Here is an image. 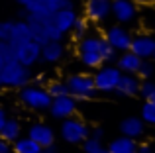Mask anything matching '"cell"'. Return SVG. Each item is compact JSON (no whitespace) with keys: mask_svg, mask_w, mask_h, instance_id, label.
<instances>
[{"mask_svg":"<svg viewBox=\"0 0 155 153\" xmlns=\"http://www.w3.org/2000/svg\"><path fill=\"white\" fill-rule=\"evenodd\" d=\"M104 39L108 41V45L112 47L118 53H124L130 49V43H132V31L128 26H122V24H112L104 30Z\"/></svg>","mask_w":155,"mask_h":153,"instance_id":"cell-9","label":"cell"},{"mask_svg":"<svg viewBox=\"0 0 155 153\" xmlns=\"http://www.w3.org/2000/svg\"><path fill=\"white\" fill-rule=\"evenodd\" d=\"M67 55V45H65V39L63 41H47L41 45V59L39 63L43 65H57L61 63Z\"/></svg>","mask_w":155,"mask_h":153,"instance_id":"cell-15","label":"cell"},{"mask_svg":"<svg viewBox=\"0 0 155 153\" xmlns=\"http://www.w3.org/2000/svg\"><path fill=\"white\" fill-rule=\"evenodd\" d=\"M106 149H108V153H136L137 142L132 138H126V135H118L112 142H108Z\"/></svg>","mask_w":155,"mask_h":153,"instance_id":"cell-22","label":"cell"},{"mask_svg":"<svg viewBox=\"0 0 155 153\" xmlns=\"http://www.w3.org/2000/svg\"><path fill=\"white\" fill-rule=\"evenodd\" d=\"M153 61H155V51H153Z\"/></svg>","mask_w":155,"mask_h":153,"instance_id":"cell-38","label":"cell"},{"mask_svg":"<svg viewBox=\"0 0 155 153\" xmlns=\"http://www.w3.org/2000/svg\"><path fill=\"white\" fill-rule=\"evenodd\" d=\"M12 57H14V49L8 43L0 41V76H2V69L6 65V61H10ZM0 90H2V80H0Z\"/></svg>","mask_w":155,"mask_h":153,"instance_id":"cell-30","label":"cell"},{"mask_svg":"<svg viewBox=\"0 0 155 153\" xmlns=\"http://www.w3.org/2000/svg\"><path fill=\"white\" fill-rule=\"evenodd\" d=\"M6 120H8V112H6V108L0 106V130H2V126L6 124Z\"/></svg>","mask_w":155,"mask_h":153,"instance_id":"cell-35","label":"cell"},{"mask_svg":"<svg viewBox=\"0 0 155 153\" xmlns=\"http://www.w3.org/2000/svg\"><path fill=\"white\" fill-rule=\"evenodd\" d=\"M122 76V71L118 69L114 63H104L92 73V80H94V88L100 94H114L116 84Z\"/></svg>","mask_w":155,"mask_h":153,"instance_id":"cell-7","label":"cell"},{"mask_svg":"<svg viewBox=\"0 0 155 153\" xmlns=\"http://www.w3.org/2000/svg\"><path fill=\"white\" fill-rule=\"evenodd\" d=\"M61 139L69 145H81L84 139L91 135V126L79 116H71L67 120H61V128H59Z\"/></svg>","mask_w":155,"mask_h":153,"instance_id":"cell-6","label":"cell"},{"mask_svg":"<svg viewBox=\"0 0 155 153\" xmlns=\"http://www.w3.org/2000/svg\"><path fill=\"white\" fill-rule=\"evenodd\" d=\"M75 55L84 69L94 71L104 63H114L118 57V51H114L108 45V41L104 39L102 34L91 31L83 39L75 41Z\"/></svg>","mask_w":155,"mask_h":153,"instance_id":"cell-1","label":"cell"},{"mask_svg":"<svg viewBox=\"0 0 155 153\" xmlns=\"http://www.w3.org/2000/svg\"><path fill=\"white\" fill-rule=\"evenodd\" d=\"M136 75H137V79H140V80L153 79V76H155V61H153V59H143Z\"/></svg>","mask_w":155,"mask_h":153,"instance_id":"cell-28","label":"cell"},{"mask_svg":"<svg viewBox=\"0 0 155 153\" xmlns=\"http://www.w3.org/2000/svg\"><path fill=\"white\" fill-rule=\"evenodd\" d=\"M110 12H112V0H84L83 2V16L92 26L106 24Z\"/></svg>","mask_w":155,"mask_h":153,"instance_id":"cell-8","label":"cell"},{"mask_svg":"<svg viewBox=\"0 0 155 153\" xmlns=\"http://www.w3.org/2000/svg\"><path fill=\"white\" fill-rule=\"evenodd\" d=\"M104 135H106V132H104L102 126H92V128H91V135H88V138L102 139V142H104Z\"/></svg>","mask_w":155,"mask_h":153,"instance_id":"cell-33","label":"cell"},{"mask_svg":"<svg viewBox=\"0 0 155 153\" xmlns=\"http://www.w3.org/2000/svg\"><path fill=\"white\" fill-rule=\"evenodd\" d=\"M140 118L143 120L145 126H155V102L153 100H143Z\"/></svg>","mask_w":155,"mask_h":153,"instance_id":"cell-27","label":"cell"},{"mask_svg":"<svg viewBox=\"0 0 155 153\" xmlns=\"http://www.w3.org/2000/svg\"><path fill=\"white\" fill-rule=\"evenodd\" d=\"M137 96H141L143 100H153V102H155V80H153V79L141 80Z\"/></svg>","mask_w":155,"mask_h":153,"instance_id":"cell-29","label":"cell"},{"mask_svg":"<svg viewBox=\"0 0 155 153\" xmlns=\"http://www.w3.org/2000/svg\"><path fill=\"white\" fill-rule=\"evenodd\" d=\"M2 88L8 90H20V88L28 86L34 80V71L30 67H24L20 61H16V57H12L10 61H6L2 69Z\"/></svg>","mask_w":155,"mask_h":153,"instance_id":"cell-3","label":"cell"},{"mask_svg":"<svg viewBox=\"0 0 155 153\" xmlns=\"http://www.w3.org/2000/svg\"><path fill=\"white\" fill-rule=\"evenodd\" d=\"M14 57H16V61H20L24 67L34 69L39 63V59H41V45H39L38 41H34V39H30V41L14 47Z\"/></svg>","mask_w":155,"mask_h":153,"instance_id":"cell-13","label":"cell"},{"mask_svg":"<svg viewBox=\"0 0 155 153\" xmlns=\"http://www.w3.org/2000/svg\"><path fill=\"white\" fill-rule=\"evenodd\" d=\"M24 135V128H22V122H20L16 116H8L6 124L2 126V130H0V138L6 139V142L14 143L18 138H22Z\"/></svg>","mask_w":155,"mask_h":153,"instance_id":"cell-21","label":"cell"},{"mask_svg":"<svg viewBox=\"0 0 155 153\" xmlns=\"http://www.w3.org/2000/svg\"><path fill=\"white\" fill-rule=\"evenodd\" d=\"M45 90L49 92L51 98H57V96H67L69 94V88L65 79H51L45 83Z\"/></svg>","mask_w":155,"mask_h":153,"instance_id":"cell-25","label":"cell"},{"mask_svg":"<svg viewBox=\"0 0 155 153\" xmlns=\"http://www.w3.org/2000/svg\"><path fill=\"white\" fill-rule=\"evenodd\" d=\"M51 18H53L55 28L65 35V37H67V35L71 34L73 26H75L77 18H79V12H77V8H61V10L53 12Z\"/></svg>","mask_w":155,"mask_h":153,"instance_id":"cell-16","label":"cell"},{"mask_svg":"<svg viewBox=\"0 0 155 153\" xmlns=\"http://www.w3.org/2000/svg\"><path fill=\"white\" fill-rule=\"evenodd\" d=\"M0 153H14L12 151V143L2 139V138H0Z\"/></svg>","mask_w":155,"mask_h":153,"instance_id":"cell-34","label":"cell"},{"mask_svg":"<svg viewBox=\"0 0 155 153\" xmlns=\"http://www.w3.org/2000/svg\"><path fill=\"white\" fill-rule=\"evenodd\" d=\"M114 65L126 75H136L137 69H140V65H141V59L137 57V55H134L132 51H124V53H118Z\"/></svg>","mask_w":155,"mask_h":153,"instance_id":"cell-19","label":"cell"},{"mask_svg":"<svg viewBox=\"0 0 155 153\" xmlns=\"http://www.w3.org/2000/svg\"><path fill=\"white\" fill-rule=\"evenodd\" d=\"M24 20H26L28 28H30V31H31V39L38 41L39 45H43V43H47V41H63L65 39V35L55 28L51 16L28 14Z\"/></svg>","mask_w":155,"mask_h":153,"instance_id":"cell-2","label":"cell"},{"mask_svg":"<svg viewBox=\"0 0 155 153\" xmlns=\"http://www.w3.org/2000/svg\"><path fill=\"white\" fill-rule=\"evenodd\" d=\"M120 134L126 135V138H132L136 142H140L141 138L145 135V124L140 116H128L120 122Z\"/></svg>","mask_w":155,"mask_h":153,"instance_id":"cell-17","label":"cell"},{"mask_svg":"<svg viewBox=\"0 0 155 153\" xmlns=\"http://www.w3.org/2000/svg\"><path fill=\"white\" fill-rule=\"evenodd\" d=\"M110 18L116 20V24L130 26L137 20V6L134 0H112V12Z\"/></svg>","mask_w":155,"mask_h":153,"instance_id":"cell-11","label":"cell"},{"mask_svg":"<svg viewBox=\"0 0 155 153\" xmlns=\"http://www.w3.org/2000/svg\"><path fill=\"white\" fill-rule=\"evenodd\" d=\"M91 26L92 24L88 22L84 16H81L79 14V18H77V22H75V26H73V30H71V39L73 41H79V39H83L84 35H88L91 34Z\"/></svg>","mask_w":155,"mask_h":153,"instance_id":"cell-24","label":"cell"},{"mask_svg":"<svg viewBox=\"0 0 155 153\" xmlns=\"http://www.w3.org/2000/svg\"><path fill=\"white\" fill-rule=\"evenodd\" d=\"M14 2H16V4H18V6H20V8H26V6H28V4H30V2H34V0H14Z\"/></svg>","mask_w":155,"mask_h":153,"instance_id":"cell-37","label":"cell"},{"mask_svg":"<svg viewBox=\"0 0 155 153\" xmlns=\"http://www.w3.org/2000/svg\"><path fill=\"white\" fill-rule=\"evenodd\" d=\"M134 55L143 61V59H153V51H155V37L151 34H136L132 35V43L130 49Z\"/></svg>","mask_w":155,"mask_h":153,"instance_id":"cell-14","label":"cell"},{"mask_svg":"<svg viewBox=\"0 0 155 153\" xmlns=\"http://www.w3.org/2000/svg\"><path fill=\"white\" fill-rule=\"evenodd\" d=\"M12 28H14V20H2L0 22V41L8 43L12 35Z\"/></svg>","mask_w":155,"mask_h":153,"instance_id":"cell-31","label":"cell"},{"mask_svg":"<svg viewBox=\"0 0 155 153\" xmlns=\"http://www.w3.org/2000/svg\"><path fill=\"white\" fill-rule=\"evenodd\" d=\"M81 151L83 153H108L102 139H94V138H87L81 143Z\"/></svg>","mask_w":155,"mask_h":153,"instance_id":"cell-26","label":"cell"},{"mask_svg":"<svg viewBox=\"0 0 155 153\" xmlns=\"http://www.w3.org/2000/svg\"><path fill=\"white\" fill-rule=\"evenodd\" d=\"M30 39H31V31H30V28H28L26 20H14V28H12V35H10V39H8V45L14 49V47L30 41Z\"/></svg>","mask_w":155,"mask_h":153,"instance_id":"cell-20","label":"cell"},{"mask_svg":"<svg viewBox=\"0 0 155 153\" xmlns=\"http://www.w3.org/2000/svg\"><path fill=\"white\" fill-rule=\"evenodd\" d=\"M18 100L24 108L34 110V112H47L49 110V104H51V96L45 90V86L35 84V83H30L28 86L20 88Z\"/></svg>","mask_w":155,"mask_h":153,"instance_id":"cell-4","label":"cell"},{"mask_svg":"<svg viewBox=\"0 0 155 153\" xmlns=\"http://www.w3.org/2000/svg\"><path fill=\"white\" fill-rule=\"evenodd\" d=\"M69 88V94L77 100V102H87L92 100L98 92L94 88V80H92V73H73L65 79Z\"/></svg>","mask_w":155,"mask_h":153,"instance_id":"cell-5","label":"cell"},{"mask_svg":"<svg viewBox=\"0 0 155 153\" xmlns=\"http://www.w3.org/2000/svg\"><path fill=\"white\" fill-rule=\"evenodd\" d=\"M140 83L141 80L137 79V75L122 73L120 80H118V84H116L114 94L122 96V98H134V96H137V92H140Z\"/></svg>","mask_w":155,"mask_h":153,"instance_id":"cell-18","label":"cell"},{"mask_svg":"<svg viewBox=\"0 0 155 153\" xmlns=\"http://www.w3.org/2000/svg\"><path fill=\"white\" fill-rule=\"evenodd\" d=\"M26 135L30 139H34L41 149L55 145V130L45 122H31L30 126H28Z\"/></svg>","mask_w":155,"mask_h":153,"instance_id":"cell-12","label":"cell"},{"mask_svg":"<svg viewBox=\"0 0 155 153\" xmlns=\"http://www.w3.org/2000/svg\"><path fill=\"white\" fill-rule=\"evenodd\" d=\"M39 153H59V149H57L55 145H51V147H45V149H41Z\"/></svg>","mask_w":155,"mask_h":153,"instance_id":"cell-36","label":"cell"},{"mask_svg":"<svg viewBox=\"0 0 155 153\" xmlns=\"http://www.w3.org/2000/svg\"><path fill=\"white\" fill-rule=\"evenodd\" d=\"M136 153H155V145L149 143V142H137Z\"/></svg>","mask_w":155,"mask_h":153,"instance_id":"cell-32","label":"cell"},{"mask_svg":"<svg viewBox=\"0 0 155 153\" xmlns=\"http://www.w3.org/2000/svg\"><path fill=\"white\" fill-rule=\"evenodd\" d=\"M77 108H79V102L73 98L71 94L67 96H57V98H51V104H49V114L51 118L55 120H67L71 116H77Z\"/></svg>","mask_w":155,"mask_h":153,"instance_id":"cell-10","label":"cell"},{"mask_svg":"<svg viewBox=\"0 0 155 153\" xmlns=\"http://www.w3.org/2000/svg\"><path fill=\"white\" fill-rule=\"evenodd\" d=\"M12 151L14 153H39L41 147H39L34 139H30L28 135H22V138H18L12 143Z\"/></svg>","mask_w":155,"mask_h":153,"instance_id":"cell-23","label":"cell"}]
</instances>
